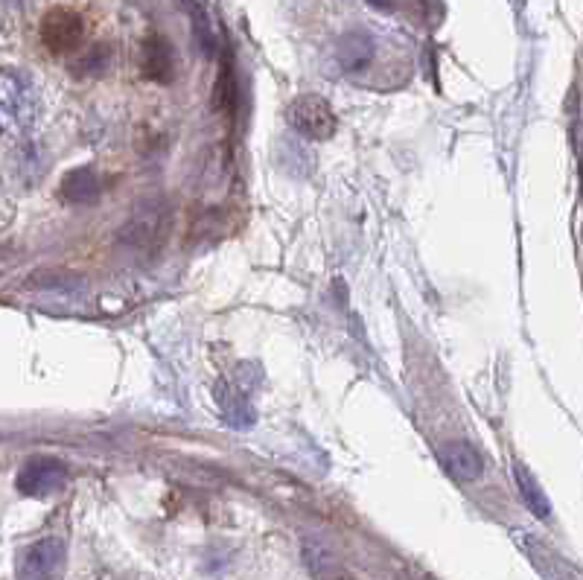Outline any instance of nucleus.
<instances>
[{
  "mask_svg": "<svg viewBox=\"0 0 583 580\" xmlns=\"http://www.w3.org/2000/svg\"><path fill=\"white\" fill-rule=\"evenodd\" d=\"M41 114V97L33 79L21 70L6 68L0 76V120L9 137H24Z\"/></svg>",
  "mask_w": 583,
  "mask_h": 580,
  "instance_id": "1",
  "label": "nucleus"
},
{
  "mask_svg": "<svg viewBox=\"0 0 583 580\" xmlns=\"http://www.w3.org/2000/svg\"><path fill=\"white\" fill-rule=\"evenodd\" d=\"M172 213L170 205L164 199H149L146 205H140L132 219L123 225L120 239L132 248H155L158 242H164L170 234Z\"/></svg>",
  "mask_w": 583,
  "mask_h": 580,
  "instance_id": "2",
  "label": "nucleus"
},
{
  "mask_svg": "<svg viewBox=\"0 0 583 580\" xmlns=\"http://www.w3.org/2000/svg\"><path fill=\"white\" fill-rule=\"evenodd\" d=\"M289 123L298 135L309 137V140H327L336 135V126H339L333 105L318 94H304L289 105Z\"/></svg>",
  "mask_w": 583,
  "mask_h": 580,
  "instance_id": "3",
  "label": "nucleus"
},
{
  "mask_svg": "<svg viewBox=\"0 0 583 580\" xmlns=\"http://www.w3.org/2000/svg\"><path fill=\"white\" fill-rule=\"evenodd\" d=\"M85 38V24H82V15L65 9V6H56L44 15L41 21V41L50 53L56 56H68L73 53Z\"/></svg>",
  "mask_w": 583,
  "mask_h": 580,
  "instance_id": "4",
  "label": "nucleus"
},
{
  "mask_svg": "<svg viewBox=\"0 0 583 580\" xmlns=\"http://www.w3.org/2000/svg\"><path fill=\"white\" fill-rule=\"evenodd\" d=\"M68 548L59 537H44L27 548L18 560V580H56L65 566Z\"/></svg>",
  "mask_w": 583,
  "mask_h": 580,
  "instance_id": "5",
  "label": "nucleus"
},
{
  "mask_svg": "<svg viewBox=\"0 0 583 580\" xmlns=\"http://www.w3.org/2000/svg\"><path fill=\"white\" fill-rule=\"evenodd\" d=\"M65 481H68V467L59 458H30L15 478L18 490L33 499L56 493L59 487H65Z\"/></svg>",
  "mask_w": 583,
  "mask_h": 580,
  "instance_id": "6",
  "label": "nucleus"
},
{
  "mask_svg": "<svg viewBox=\"0 0 583 580\" xmlns=\"http://www.w3.org/2000/svg\"><path fill=\"white\" fill-rule=\"evenodd\" d=\"M374 53H377V44H374V35L365 33V30H353V33H344L336 44V59L347 73H359L374 62Z\"/></svg>",
  "mask_w": 583,
  "mask_h": 580,
  "instance_id": "7",
  "label": "nucleus"
},
{
  "mask_svg": "<svg viewBox=\"0 0 583 580\" xmlns=\"http://www.w3.org/2000/svg\"><path fill=\"white\" fill-rule=\"evenodd\" d=\"M304 563H307L309 575L315 580H350V575L344 572L339 554L327 546L324 540H318V537H307L304 540Z\"/></svg>",
  "mask_w": 583,
  "mask_h": 580,
  "instance_id": "8",
  "label": "nucleus"
},
{
  "mask_svg": "<svg viewBox=\"0 0 583 580\" xmlns=\"http://www.w3.org/2000/svg\"><path fill=\"white\" fill-rule=\"evenodd\" d=\"M441 461H444L446 473L458 481H476L484 473V461L481 455L464 441H449L441 446Z\"/></svg>",
  "mask_w": 583,
  "mask_h": 580,
  "instance_id": "9",
  "label": "nucleus"
},
{
  "mask_svg": "<svg viewBox=\"0 0 583 580\" xmlns=\"http://www.w3.org/2000/svg\"><path fill=\"white\" fill-rule=\"evenodd\" d=\"M100 193H103V184L94 170H73L62 181V196L73 205H91L100 199Z\"/></svg>",
  "mask_w": 583,
  "mask_h": 580,
  "instance_id": "10",
  "label": "nucleus"
},
{
  "mask_svg": "<svg viewBox=\"0 0 583 580\" xmlns=\"http://www.w3.org/2000/svg\"><path fill=\"white\" fill-rule=\"evenodd\" d=\"M143 70H146V76H152L158 82H167L172 76V53L164 38L152 35L143 44Z\"/></svg>",
  "mask_w": 583,
  "mask_h": 580,
  "instance_id": "11",
  "label": "nucleus"
},
{
  "mask_svg": "<svg viewBox=\"0 0 583 580\" xmlns=\"http://www.w3.org/2000/svg\"><path fill=\"white\" fill-rule=\"evenodd\" d=\"M30 286L38 289V292L56 295V298H76V295H82V292H85V280H82V277H76V274H65V272L38 274Z\"/></svg>",
  "mask_w": 583,
  "mask_h": 580,
  "instance_id": "12",
  "label": "nucleus"
},
{
  "mask_svg": "<svg viewBox=\"0 0 583 580\" xmlns=\"http://www.w3.org/2000/svg\"><path fill=\"white\" fill-rule=\"evenodd\" d=\"M514 476H516V484H519V493H522V499H525V505L531 508V513H537L540 519H546V516L551 513V508H549L546 493H543V490H540V484H537V478L531 476L522 464H516Z\"/></svg>",
  "mask_w": 583,
  "mask_h": 580,
  "instance_id": "13",
  "label": "nucleus"
},
{
  "mask_svg": "<svg viewBox=\"0 0 583 580\" xmlns=\"http://www.w3.org/2000/svg\"><path fill=\"white\" fill-rule=\"evenodd\" d=\"M216 400H219V406L225 411V417L234 423V426H248L251 423V406L245 403V397L237 394V388L231 385H225V382H219L216 385Z\"/></svg>",
  "mask_w": 583,
  "mask_h": 580,
  "instance_id": "14",
  "label": "nucleus"
},
{
  "mask_svg": "<svg viewBox=\"0 0 583 580\" xmlns=\"http://www.w3.org/2000/svg\"><path fill=\"white\" fill-rule=\"evenodd\" d=\"M216 105L219 108H234V76H231V70H228V65L222 68V73H219V94H216Z\"/></svg>",
  "mask_w": 583,
  "mask_h": 580,
  "instance_id": "15",
  "label": "nucleus"
},
{
  "mask_svg": "<svg viewBox=\"0 0 583 580\" xmlns=\"http://www.w3.org/2000/svg\"><path fill=\"white\" fill-rule=\"evenodd\" d=\"M105 59H108V53H105V50H97V53L85 56V59H82V73H97V70H103Z\"/></svg>",
  "mask_w": 583,
  "mask_h": 580,
  "instance_id": "16",
  "label": "nucleus"
},
{
  "mask_svg": "<svg viewBox=\"0 0 583 580\" xmlns=\"http://www.w3.org/2000/svg\"><path fill=\"white\" fill-rule=\"evenodd\" d=\"M368 3H374L377 9H394V0H368Z\"/></svg>",
  "mask_w": 583,
  "mask_h": 580,
  "instance_id": "17",
  "label": "nucleus"
}]
</instances>
